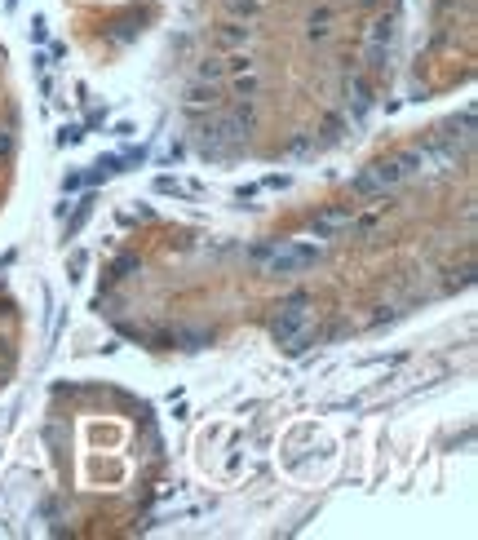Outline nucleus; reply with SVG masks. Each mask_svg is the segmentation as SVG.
<instances>
[{
    "instance_id": "nucleus-2",
    "label": "nucleus",
    "mask_w": 478,
    "mask_h": 540,
    "mask_svg": "<svg viewBox=\"0 0 478 540\" xmlns=\"http://www.w3.org/2000/svg\"><path fill=\"white\" fill-rule=\"evenodd\" d=\"M315 257H319V253H315L310 244H284V248H275V253L266 257V266L279 270V275H288V270H297V266H310Z\"/></svg>"
},
{
    "instance_id": "nucleus-1",
    "label": "nucleus",
    "mask_w": 478,
    "mask_h": 540,
    "mask_svg": "<svg viewBox=\"0 0 478 540\" xmlns=\"http://www.w3.org/2000/svg\"><path fill=\"white\" fill-rule=\"evenodd\" d=\"M310 324H315V315H310V301L306 297H293V301H284V306H279L275 337L284 341V346H301V341H306V332H310Z\"/></svg>"
}]
</instances>
